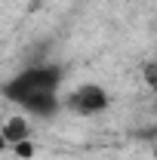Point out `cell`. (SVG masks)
I'll use <instances>...</instances> for the list:
<instances>
[{
    "label": "cell",
    "instance_id": "obj_1",
    "mask_svg": "<svg viewBox=\"0 0 157 160\" xmlns=\"http://www.w3.org/2000/svg\"><path fill=\"white\" fill-rule=\"evenodd\" d=\"M59 86H62V68L31 65L3 86V96L28 111H34V114H53L59 108V99H56Z\"/></svg>",
    "mask_w": 157,
    "mask_h": 160
},
{
    "label": "cell",
    "instance_id": "obj_2",
    "mask_svg": "<svg viewBox=\"0 0 157 160\" xmlns=\"http://www.w3.org/2000/svg\"><path fill=\"white\" fill-rule=\"evenodd\" d=\"M68 111H74V114H99V111H105L108 108V96H105V89L96 86V83H86V86H77L68 99Z\"/></svg>",
    "mask_w": 157,
    "mask_h": 160
},
{
    "label": "cell",
    "instance_id": "obj_3",
    "mask_svg": "<svg viewBox=\"0 0 157 160\" xmlns=\"http://www.w3.org/2000/svg\"><path fill=\"white\" fill-rule=\"evenodd\" d=\"M25 136H28V129H25V120H19V117L9 120L6 129H3V139H6V142H22Z\"/></svg>",
    "mask_w": 157,
    "mask_h": 160
}]
</instances>
